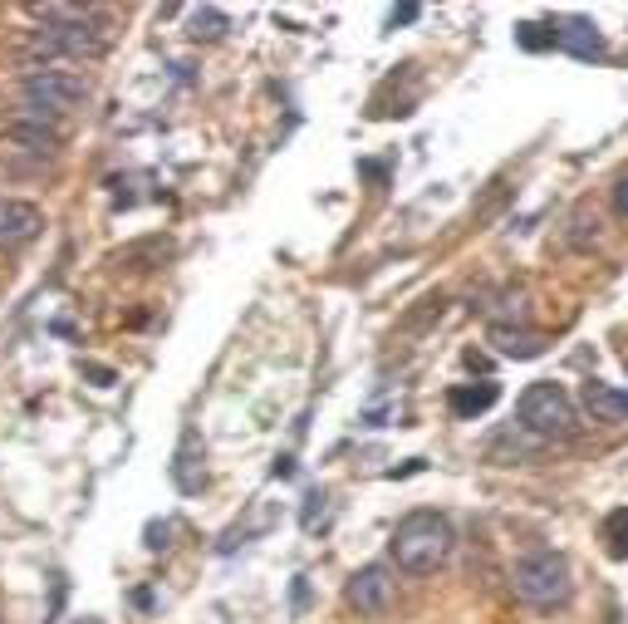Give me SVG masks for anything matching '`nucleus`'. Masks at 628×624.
Instances as JSON below:
<instances>
[{
    "label": "nucleus",
    "mask_w": 628,
    "mask_h": 624,
    "mask_svg": "<svg viewBox=\"0 0 628 624\" xmlns=\"http://www.w3.org/2000/svg\"><path fill=\"white\" fill-rule=\"evenodd\" d=\"M451 521L442 512H408L398 521V531H392L388 551L392 561H398V571L408 575H432L442 561L451 555Z\"/></svg>",
    "instance_id": "obj_1"
},
{
    "label": "nucleus",
    "mask_w": 628,
    "mask_h": 624,
    "mask_svg": "<svg viewBox=\"0 0 628 624\" xmlns=\"http://www.w3.org/2000/svg\"><path fill=\"white\" fill-rule=\"evenodd\" d=\"M510 590H516V600L535 604V610H555V604H565L569 595H575L569 561L559 551L526 555V561H516V571H510Z\"/></svg>",
    "instance_id": "obj_2"
},
{
    "label": "nucleus",
    "mask_w": 628,
    "mask_h": 624,
    "mask_svg": "<svg viewBox=\"0 0 628 624\" xmlns=\"http://www.w3.org/2000/svg\"><path fill=\"white\" fill-rule=\"evenodd\" d=\"M520 428H526L530 437H540V443H565V437L579 433V408L575 398L565 394L559 384H530L526 394H520Z\"/></svg>",
    "instance_id": "obj_3"
},
{
    "label": "nucleus",
    "mask_w": 628,
    "mask_h": 624,
    "mask_svg": "<svg viewBox=\"0 0 628 624\" xmlns=\"http://www.w3.org/2000/svg\"><path fill=\"white\" fill-rule=\"evenodd\" d=\"M20 99L29 113H45V119H64L78 104L88 99V84L74 70H29L20 80Z\"/></svg>",
    "instance_id": "obj_4"
},
{
    "label": "nucleus",
    "mask_w": 628,
    "mask_h": 624,
    "mask_svg": "<svg viewBox=\"0 0 628 624\" xmlns=\"http://www.w3.org/2000/svg\"><path fill=\"white\" fill-rule=\"evenodd\" d=\"M392 595H398V580H392L388 565H363V571H353L349 585H343V600L359 614H369V620L392 610Z\"/></svg>",
    "instance_id": "obj_5"
},
{
    "label": "nucleus",
    "mask_w": 628,
    "mask_h": 624,
    "mask_svg": "<svg viewBox=\"0 0 628 624\" xmlns=\"http://www.w3.org/2000/svg\"><path fill=\"white\" fill-rule=\"evenodd\" d=\"M45 231V212L35 202L20 197H0V251H20Z\"/></svg>",
    "instance_id": "obj_6"
},
{
    "label": "nucleus",
    "mask_w": 628,
    "mask_h": 624,
    "mask_svg": "<svg viewBox=\"0 0 628 624\" xmlns=\"http://www.w3.org/2000/svg\"><path fill=\"white\" fill-rule=\"evenodd\" d=\"M486 345L496 349L500 359H540V355H545V335L530 329V325H491Z\"/></svg>",
    "instance_id": "obj_7"
},
{
    "label": "nucleus",
    "mask_w": 628,
    "mask_h": 624,
    "mask_svg": "<svg viewBox=\"0 0 628 624\" xmlns=\"http://www.w3.org/2000/svg\"><path fill=\"white\" fill-rule=\"evenodd\" d=\"M172 482H177V492H202V482H206V447H202V437H196V428H186L182 443H177Z\"/></svg>",
    "instance_id": "obj_8"
},
{
    "label": "nucleus",
    "mask_w": 628,
    "mask_h": 624,
    "mask_svg": "<svg viewBox=\"0 0 628 624\" xmlns=\"http://www.w3.org/2000/svg\"><path fill=\"white\" fill-rule=\"evenodd\" d=\"M5 133H10L15 143H25L29 153H55V148H59V129L45 119V113H29V109H25L20 119L5 123Z\"/></svg>",
    "instance_id": "obj_9"
},
{
    "label": "nucleus",
    "mask_w": 628,
    "mask_h": 624,
    "mask_svg": "<svg viewBox=\"0 0 628 624\" xmlns=\"http://www.w3.org/2000/svg\"><path fill=\"white\" fill-rule=\"evenodd\" d=\"M555 45L569 50L575 60H604V35H599V25H589V21H565L555 31Z\"/></svg>",
    "instance_id": "obj_10"
},
{
    "label": "nucleus",
    "mask_w": 628,
    "mask_h": 624,
    "mask_svg": "<svg viewBox=\"0 0 628 624\" xmlns=\"http://www.w3.org/2000/svg\"><path fill=\"white\" fill-rule=\"evenodd\" d=\"M584 408L599 418V423H624L628 418V394L614 384H604V379H589L584 384Z\"/></svg>",
    "instance_id": "obj_11"
},
{
    "label": "nucleus",
    "mask_w": 628,
    "mask_h": 624,
    "mask_svg": "<svg viewBox=\"0 0 628 624\" xmlns=\"http://www.w3.org/2000/svg\"><path fill=\"white\" fill-rule=\"evenodd\" d=\"M496 398H500V388L491 384V379H481V384H457L447 394V408L457 418H476V413H486V408H496Z\"/></svg>",
    "instance_id": "obj_12"
},
{
    "label": "nucleus",
    "mask_w": 628,
    "mask_h": 624,
    "mask_svg": "<svg viewBox=\"0 0 628 624\" xmlns=\"http://www.w3.org/2000/svg\"><path fill=\"white\" fill-rule=\"evenodd\" d=\"M167 256H172V241H167V237H147V241H137V247H123L113 261H118V266L147 271V266H162Z\"/></svg>",
    "instance_id": "obj_13"
},
{
    "label": "nucleus",
    "mask_w": 628,
    "mask_h": 624,
    "mask_svg": "<svg viewBox=\"0 0 628 624\" xmlns=\"http://www.w3.org/2000/svg\"><path fill=\"white\" fill-rule=\"evenodd\" d=\"M231 31V21H226V11H216V5H196V11H186V35L192 40H221V35Z\"/></svg>",
    "instance_id": "obj_14"
},
{
    "label": "nucleus",
    "mask_w": 628,
    "mask_h": 624,
    "mask_svg": "<svg viewBox=\"0 0 628 624\" xmlns=\"http://www.w3.org/2000/svg\"><path fill=\"white\" fill-rule=\"evenodd\" d=\"M604 551L608 561H628V506H614L604 516Z\"/></svg>",
    "instance_id": "obj_15"
},
{
    "label": "nucleus",
    "mask_w": 628,
    "mask_h": 624,
    "mask_svg": "<svg viewBox=\"0 0 628 624\" xmlns=\"http://www.w3.org/2000/svg\"><path fill=\"white\" fill-rule=\"evenodd\" d=\"M555 31H559V25L530 21V25H520V31H516V45H520V50H545V45H555Z\"/></svg>",
    "instance_id": "obj_16"
},
{
    "label": "nucleus",
    "mask_w": 628,
    "mask_h": 624,
    "mask_svg": "<svg viewBox=\"0 0 628 624\" xmlns=\"http://www.w3.org/2000/svg\"><path fill=\"white\" fill-rule=\"evenodd\" d=\"M324 521H329V492H310V496H304L300 526H304V531H319Z\"/></svg>",
    "instance_id": "obj_17"
},
{
    "label": "nucleus",
    "mask_w": 628,
    "mask_h": 624,
    "mask_svg": "<svg viewBox=\"0 0 628 624\" xmlns=\"http://www.w3.org/2000/svg\"><path fill=\"white\" fill-rule=\"evenodd\" d=\"M422 310H412L408 320H402V329H412V335H418V329H427L432 320H442V310H447V300L442 296H427V300H418Z\"/></svg>",
    "instance_id": "obj_18"
},
{
    "label": "nucleus",
    "mask_w": 628,
    "mask_h": 624,
    "mask_svg": "<svg viewBox=\"0 0 628 624\" xmlns=\"http://www.w3.org/2000/svg\"><path fill=\"white\" fill-rule=\"evenodd\" d=\"M172 531H177L172 521H153L147 526V551H167V545H172Z\"/></svg>",
    "instance_id": "obj_19"
},
{
    "label": "nucleus",
    "mask_w": 628,
    "mask_h": 624,
    "mask_svg": "<svg viewBox=\"0 0 628 624\" xmlns=\"http://www.w3.org/2000/svg\"><path fill=\"white\" fill-rule=\"evenodd\" d=\"M614 212L628 221V178H618V182H614Z\"/></svg>",
    "instance_id": "obj_20"
},
{
    "label": "nucleus",
    "mask_w": 628,
    "mask_h": 624,
    "mask_svg": "<svg viewBox=\"0 0 628 624\" xmlns=\"http://www.w3.org/2000/svg\"><path fill=\"white\" fill-rule=\"evenodd\" d=\"M418 15H422V5H398V11L388 15V25H412Z\"/></svg>",
    "instance_id": "obj_21"
},
{
    "label": "nucleus",
    "mask_w": 628,
    "mask_h": 624,
    "mask_svg": "<svg viewBox=\"0 0 628 624\" xmlns=\"http://www.w3.org/2000/svg\"><path fill=\"white\" fill-rule=\"evenodd\" d=\"M84 374L94 379L98 388H108V384H113V369H108V364H84Z\"/></svg>",
    "instance_id": "obj_22"
},
{
    "label": "nucleus",
    "mask_w": 628,
    "mask_h": 624,
    "mask_svg": "<svg viewBox=\"0 0 628 624\" xmlns=\"http://www.w3.org/2000/svg\"><path fill=\"white\" fill-rule=\"evenodd\" d=\"M304 600H310V585H304V575H294V610H304Z\"/></svg>",
    "instance_id": "obj_23"
},
{
    "label": "nucleus",
    "mask_w": 628,
    "mask_h": 624,
    "mask_svg": "<svg viewBox=\"0 0 628 624\" xmlns=\"http://www.w3.org/2000/svg\"><path fill=\"white\" fill-rule=\"evenodd\" d=\"M275 477H294V457H275Z\"/></svg>",
    "instance_id": "obj_24"
},
{
    "label": "nucleus",
    "mask_w": 628,
    "mask_h": 624,
    "mask_svg": "<svg viewBox=\"0 0 628 624\" xmlns=\"http://www.w3.org/2000/svg\"><path fill=\"white\" fill-rule=\"evenodd\" d=\"M78 624H104V620H94V614H88V620H78Z\"/></svg>",
    "instance_id": "obj_25"
}]
</instances>
